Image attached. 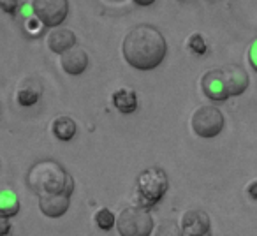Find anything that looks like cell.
Instances as JSON below:
<instances>
[{"instance_id":"obj_13","label":"cell","mask_w":257,"mask_h":236,"mask_svg":"<svg viewBox=\"0 0 257 236\" xmlns=\"http://www.w3.org/2000/svg\"><path fill=\"white\" fill-rule=\"evenodd\" d=\"M43 85L37 78H25L16 88V100L20 106H34L43 95Z\"/></svg>"},{"instance_id":"obj_12","label":"cell","mask_w":257,"mask_h":236,"mask_svg":"<svg viewBox=\"0 0 257 236\" xmlns=\"http://www.w3.org/2000/svg\"><path fill=\"white\" fill-rule=\"evenodd\" d=\"M46 44L53 53L62 55L72 46H76V34L69 29H51L46 36Z\"/></svg>"},{"instance_id":"obj_2","label":"cell","mask_w":257,"mask_h":236,"mask_svg":"<svg viewBox=\"0 0 257 236\" xmlns=\"http://www.w3.org/2000/svg\"><path fill=\"white\" fill-rule=\"evenodd\" d=\"M27 185L37 196H50V194H71L74 190V178L65 171V168L57 161L36 162L27 175Z\"/></svg>"},{"instance_id":"obj_19","label":"cell","mask_w":257,"mask_h":236,"mask_svg":"<svg viewBox=\"0 0 257 236\" xmlns=\"http://www.w3.org/2000/svg\"><path fill=\"white\" fill-rule=\"evenodd\" d=\"M187 48H189V50L192 51V53H196V55H204V53H206V50H208L206 41H204V37L201 36L199 32L190 34V37L187 39Z\"/></svg>"},{"instance_id":"obj_3","label":"cell","mask_w":257,"mask_h":236,"mask_svg":"<svg viewBox=\"0 0 257 236\" xmlns=\"http://www.w3.org/2000/svg\"><path fill=\"white\" fill-rule=\"evenodd\" d=\"M169 189L168 173L159 166H150L138 175L134 185V203L141 208H152L164 197Z\"/></svg>"},{"instance_id":"obj_16","label":"cell","mask_w":257,"mask_h":236,"mask_svg":"<svg viewBox=\"0 0 257 236\" xmlns=\"http://www.w3.org/2000/svg\"><path fill=\"white\" fill-rule=\"evenodd\" d=\"M20 211V201L11 190H0V217H15Z\"/></svg>"},{"instance_id":"obj_7","label":"cell","mask_w":257,"mask_h":236,"mask_svg":"<svg viewBox=\"0 0 257 236\" xmlns=\"http://www.w3.org/2000/svg\"><path fill=\"white\" fill-rule=\"evenodd\" d=\"M183 236H211L210 215L203 210H189L182 217Z\"/></svg>"},{"instance_id":"obj_24","label":"cell","mask_w":257,"mask_h":236,"mask_svg":"<svg viewBox=\"0 0 257 236\" xmlns=\"http://www.w3.org/2000/svg\"><path fill=\"white\" fill-rule=\"evenodd\" d=\"M134 4H138V6H143V8H147V6H152L155 2V0H133Z\"/></svg>"},{"instance_id":"obj_9","label":"cell","mask_w":257,"mask_h":236,"mask_svg":"<svg viewBox=\"0 0 257 236\" xmlns=\"http://www.w3.org/2000/svg\"><path fill=\"white\" fill-rule=\"evenodd\" d=\"M60 65L67 74L78 76L86 71L88 67V53L85 48L81 46H72L65 53L60 55Z\"/></svg>"},{"instance_id":"obj_14","label":"cell","mask_w":257,"mask_h":236,"mask_svg":"<svg viewBox=\"0 0 257 236\" xmlns=\"http://www.w3.org/2000/svg\"><path fill=\"white\" fill-rule=\"evenodd\" d=\"M111 102L116 107L120 113L131 114L138 109V95L133 88H118L116 92H113L111 95Z\"/></svg>"},{"instance_id":"obj_1","label":"cell","mask_w":257,"mask_h":236,"mask_svg":"<svg viewBox=\"0 0 257 236\" xmlns=\"http://www.w3.org/2000/svg\"><path fill=\"white\" fill-rule=\"evenodd\" d=\"M121 53L131 67L138 71H152L164 60L168 43L157 27L141 23L125 34Z\"/></svg>"},{"instance_id":"obj_11","label":"cell","mask_w":257,"mask_h":236,"mask_svg":"<svg viewBox=\"0 0 257 236\" xmlns=\"http://www.w3.org/2000/svg\"><path fill=\"white\" fill-rule=\"evenodd\" d=\"M71 206V194H50L39 196V208L43 215L50 218H58Z\"/></svg>"},{"instance_id":"obj_22","label":"cell","mask_w":257,"mask_h":236,"mask_svg":"<svg viewBox=\"0 0 257 236\" xmlns=\"http://www.w3.org/2000/svg\"><path fill=\"white\" fill-rule=\"evenodd\" d=\"M11 222L6 217H0V236H11Z\"/></svg>"},{"instance_id":"obj_15","label":"cell","mask_w":257,"mask_h":236,"mask_svg":"<svg viewBox=\"0 0 257 236\" xmlns=\"http://www.w3.org/2000/svg\"><path fill=\"white\" fill-rule=\"evenodd\" d=\"M51 134L60 141H71L76 134V122L71 116H57L51 122Z\"/></svg>"},{"instance_id":"obj_18","label":"cell","mask_w":257,"mask_h":236,"mask_svg":"<svg viewBox=\"0 0 257 236\" xmlns=\"http://www.w3.org/2000/svg\"><path fill=\"white\" fill-rule=\"evenodd\" d=\"M155 236H183L182 227L175 220H162L157 225Z\"/></svg>"},{"instance_id":"obj_8","label":"cell","mask_w":257,"mask_h":236,"mask_svg":"<svg viewBox=\"0 0 257 236\" xmlns=\"http://www.w3.org/2000/svg\"><path fill=\"white\" fill-rule=\"evenodd\" d=\"M220 72H222V81H224L225 92H227L229 97H236L246 90L250 78L241 65L229 64L225 67H222Z\"/></svg>"},{"instance_id":"obj_10","label":"cell","mask_w":257,"mask_h":236,"mask_svg":"<svg viewBox=\"0 0 257 236\" xmlns=\"http://www.w3.org/2000/svg\"><path fill=\"white\" fill-rule=\"evenodd\" d=\"M201 90L203 93L211 100H225L229 99L227 92H225L224 81H222V72L220 69H211V71L204 72L203 78H201Z\"/></svg>"},{"instance_id":"obj_6","label":"cell","mask_w":257,"mask_h":236,"mask_svg":"<svg viewBox=\"0 0 257 236\" xmlns=\"http://www.w3.org/2000/svg\"><path fill=\"white\" fill-rule=\"evenodd\" d=\"M32 15L44 27L57 29L69 15V0H32Z\"/></svg>"},{"instance_id":"obj_20","label":"cell","mask_w":257,"mask_h":236,"mask_svg":"<svg viewBox=\"0 0 257 236\" xmlns=\"http://www.w3.org/2000/svg\"><path fill=\"white\" fill-rule=\"evenodd\" d=\"M22 0H0V11L8 13V15H16Z\"/></svg>"},{"instance_id":"obj_21","label":"cell","mask_w":257,"mask_h":236,"mask_svg":"<svg viewBox=\"0 0 257 236\" xmlns=\"http://www.w3.org/2000/svg\"><path fill=\"white\" fill-rule=\"evenodd\" d=\"M246 57H248V64L257 71V39L248 46V55Z\"/></svg>"},{"instance_id":"obj_4","label":"cell","mask_w":257,"mask_h":236,"mask_svg":"<svg viewBox=\"0 0 257 236\" xmlns=\"http://www.w3.org/2000/svg\"><path fill=\"white\" fill-rule=\"evenodd\" d=\"M114 225L120 236H150L154 231V218L147 208L134 204L120 211Z\"/></svg>"},{"instance_id":"obj_17","label":"cell","mask_w":257,"mask_h":236,"mask_svg":"<svg viewBox=\"0 0 257 236\" xmlns=\"http://www.w3.org/2000/svg\"><path fill=\"white\" fill-rule=\"evenodd\" d=\"M95 224L99 229H102V231H109V229H113V225L116 224V220H114V215L111 213V210H107V208H100V210L95 211Z\"/></svg>"},{"instance_id":"obj_23","label":"cell","mask_w":257,"mask_h":236,"mask_svg":"<svg viewBox=\"0 0 257 236\" xmlns=\"http://www.w3.org/2000/svg\"><path fill=\"white\" fill-rule=\"evenodd\" d=\"M246 192H248V196L252 197V199H257V180H252V182L248 183Z\"/></svg>"},{"instance_id":"obj_5","label":"cell","mask_w":257,"mask_h":236,"mask_svg":"<svg viewBox=\"0 0 257 236\" xmlns=\"http://www.w3.org/2000/svg\"><path fill=\"white\" fill-rule=\"evenodd\" d=\"M224 114L215 106H199L190 116V127L194 134L204 140L215 138L224 129Z\"/></svg>"}]
</instances>
